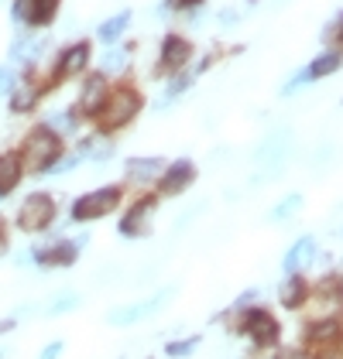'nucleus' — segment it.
I'll return each mask as SVG.
<instances>
[{
	"mask_svg": "<svg viewBox=\"0 0 343 359\" xmlns=\"http://www.w3.org/2000/svg\"><path fill=\"white\" fill-rule=\"evenodd\" d=\"M141 110V96L134 89H117V93H107V103L100 107V120L107 130H117L124 123H131Z\"/></svg>",
	"mask_w": 343,
	"mask_h": 359,
	"instance_id": "1",
	"label": "nucleus"
},
{
	"mask_svg": "<svg viewBox=\"0 0 343 359\" xmlns=\"http://www.w3.org/2000/svg\"><path fill=\"white\" fill-rule=\"evenodd\" d=\"M56 161H58V137L48 127L34 130V134L25 140V168H28V171H48Z\"/></svg>",
	"mask_w": 343,
	"mask_h": 359,
	"instance_id": "2",
	"label": "nucleus"
},
{
	"mask_svg": "<svg viewBox=\"0 0 343 359\" xmlns=\"http://www.w3.org/2000/svg\"><path fill=\"white\" fill-rule=\"evenodd\" d=\"M343 311V287L340 280L333 277H323L319 287L313 291V302H309V318L313 322H337V315Z\"/></svg>",
	"mask_w": 343,
	"mask_h": 359,
	"instance_id": "3",
	"label": "nucleus"
},
{
	"mask_svg": "<svg viewBox=\"0 0 343 359\" xmlns=\"http://www.w3.org/2000/svg\"><path fill=\"white\" fill-rule=\"evenodd\" d=\"M240 332H244V335H247L254 346L268 349V346H275V342H278L282 325H278V318H275L271 311H264V308H251V311H244Z\"/></svg>",
	"mask_w": 343,
	"mask_h": 359,
	"instance_id": "4",
	"label": "nucleus"
},
{
	"mask_svg": "<svg viewBox=\"0 0 343 359\" xmlns=\"http://www.w3.org/2000/svg\"><path fill=\"white\" fill-rule=\"evenodd\" d=\"M117 202H120V189H100V192H89L72 205V219H79V222L100 219V216L114 212Z\"/></svg>",
	"mask_w": 343,
	"mask_h": 359,
	"instance_id": "5",
	"label": "nucleus"
},
{
	"mask_svg": "<svg viewBox=\"0 0 343 359\" xmlns=\"http://www.w3.org/2000/svg\"><path fill=\"white\" fill-rule=\"evenodd\" d=\"M52 219H56V202H52V195H28L25 205H21V212H18V226L28 229V233L45 229Z\"/></svg>",
	"mask_w": 343,
	"mask_h": 359,
	"instance_id": "6",
	"label": "nucleus"
},
{
	"mask_svg": "<svg viewBox=\"0 0 343 359\" xmlns=\"http://www.w3.org/2000/svg\"><path fill=\"white\" fill-rule=\"evenodd\" d=\"M169 287L165 291H158L155 298H148V302H138V304H124V308H117V311H110L107 315V322L110 325H134V322H141L144 315H151L155 308H162V304L169 302Z\"/></svg>",
	"mask_w": 343,
	"mask_h": 359,
	"instance_id": "7",
	"label": "nucleus"
},
{
	"mask_svg": "<svg viewBox=\"0 0 343 359\" xmlns=\"http://www.w3.org/2000/svg\"><path fill=\"white\" fill-rule=\"evenodd\" d=\"M189 58H193V45H189L186 38L169 34V38L162 41V58H158V65H162L165 72H179Z\"/></svg>",
	"mask_w": 343,
	"mask_h": 359,
	"instance_id": "8",
	"label": "nucleus"
},
{
	"mask_svg": "<svg viewBox=\"0 0 343 359\" xmlns=\"http://www.w3.org/2000/svg\"><path fill=\"white\" fill-rule=\"evenodd\" d=\"M155 216V198H141L124 219H120V236L134 240V236H144L148 233V222Z\"/></svg>",
	"mask_w": 343,
	"mask_h": 359,
	"instance_id": "9",
	"label": "nucleus"
},
{
	"mask_svg": "<svg viewBox=\"0 0 343 359\" xmlns=\"http://www.w3.org/2000/svg\"><path fill=\"white\" fill-rule=\"evenodd\" d=\"M340 65H343V52H326V55L316 58L306 72H299V76L292 79V86H288V89H295V86H302V83H316V79H323V76L337 72Z\"/></svg>",
	"mask_w": 343,
	"mask_h": 359,
	"instance_id": "10",
	"label": "nucleus"
},
{
	"mask_svg": "<svg viewBox=\"0 0 343 359\" xmlns=\"http://www.w3.org/2000/svg\"><path fill=\"white\" fill-rule=\"evenodd\" d=\"M83 243L86 240H79V243H56L48 250H34V260L45 264V267H69V264H76V253H79Z\"/></svg>",
	"mask_w": 343,
	"mask_h": 359,
	"instance_id": "11",
	"label": "nucleus"
},
{
	"mask_svg": "<svg viewBox=\"0 0 343 359\" xmlns=\"http://www.w3.org/2000/svg\"><path fill=\"white\" fill-rule=\"evenodd\" d=\"M193 178H196V168H193V161H175V165L165 171V178H162V192H165V195L186 192V189L193 185Z\"/></svg>",
	"mask_w": 343,
	"mask_h": 359,
	"instance_id": "12",
	"label": "nucleus"
},
{
	"mask_svg": "<svg viewBox=\"0 0 343 359\" xmlns=\"http://www.w3.org/2000/svg\"><path fill=\"white\" fill-rule=\"evenodd\" d=\"M313 257H316V240L313 236H302L299 243H292V250H288L285 260H282V267H285V274H299Z\"/></svg>",
	"mask_w": 343,
	"mask_h": 359,
	"instance_id": "13",
	"label": "nucleus"
},
{
	"mask_svg": "<svg viewBox=\"0 0 343 359\" xmlns=\"http://www.w3.org/2000/svg\"><path fill=\"white\" fill-rule=\"evenodd\" d=\"M278 298H282L285 308H302V304L309 302V284H306V277L288 274V280L282 284V291H278Z\"/></svg>",
	"mask_w": 343,
	"mask_h": 359,
	"instance_id": "14",
	"label": "nucleus"
},
{
	"mask_svg": "<svg viewBox=\"0 0 343 359\" xmlns=\"http://www.w3.org/2000/svg\"><path fill=\"white\" fill-rule=\"evenodd\" d=\"M103 103H107V83H103V76H96V79H89V83H86L79 107H83L86 113H100Z\"/></svg>",
	"mask_w": 343,
	"mask_h": 359,
	"instance_id": "15",
	"label": "nucleus"
},
{
	"mask_svg": "<svg viewBox=\"0 0 343 359\" xmlns=\"http://www.w3.org/2000/svg\"><path fill=\"white\" fill-rule=\"evenodd\" d=\"M21 182V161L14 154H0V195L14 192Z\"/></svg>",
	"mask_w": 343,
	"mask_h": 359,
	"instance_id": "16",
	"label": "nucleus"
},
{
	"mask_svg": "<svg viewBox=\"0 0 343 359\" xmlns=\"http://www.w3.org/2000/svg\"><path fill=\"white\" fill-rule=\"evenodd\" d=\"M158 171H162V161H158V158H131V161H127V178H131V182H151Z\"/></svg>",
	"mask_w": 343,
	"mask_h": 359,
	"instance_id": "17",
	"label": "nucleus"
},
{
	"mask_svg": "<svg viewBox=\"0 0 343 359\" xmlns=\"http://www.w3.org/2000/svg\"><path fill=\"white\" fill-rule=\"evenodd\" d=\"M86 62H89V45H72L62 62H58V69H62V76H76V72H83Z\"/></svg>",
	"mask_w": 343,
	"mask_h": 359,
	"instance_id": "18",
	"label": "nucleus"
},
{
	"mask_svg": "<svg viewBox=\"0 0 343 359\" xmlns=\"http://www.w3.org/2000/svg\"><path fill=\"white\" fill-rule=\"evenodd\" d=\"M131 25V11H120L117 18H110V21H103L100 25V41H107V45H114L117 38L124 34V28Z\"/></svg>",
	"mask_w": 343,
	"mask_h": 359,
	"instance_id": "19",
	"label": "nucleus"
},
{
	"mask_svg": "<svg viewBox=\"0 0 343 359\" xmlns=\"http://www.w3.org/2000/svg\"><path fill=\"white\" fill-rule=\"evenodd\" d=\"M41 52V41L38 38H18L14 45H11V58L14 62H28V58H34Z\"/></svg>",
	"mask_w": 343,
	"mask_h": 359,
	"instance_id": "20",
	"label": "nucleus"
},
{
	"mask_svg": "<svg viewBox=\"0 0 343 359\" xmlns=\"http://www.w3.org/2000/svg\"><path fill=\"white\" fill-rule=\"evenodd\" d=\"M299 209H302V195H285V198H282V202L271 209V219H275V222H285V219H292Z\"/></svg>",
	"mask_w": 343,
	"mask_h": 359,
	"instance_id": "21",
	"label": "nucleus"
},
{
	"mask_svg": "<svg viewBox=\"0 0 343 359\" xmlns=\"http://www.w3.org/2000/svg\"><path fill=\"white\" fill-rule=\"evenodd\" d=\"M58 0H31V18L28 21H38V25H48L56 18Z\"/></svg>",
	"mask_w": 343,
	"mask_h": 359,
	"instance_id": "22",
	"label": "nucleus"
},
{
	"mask_svg": "<svg viewBox=\"0 0 343 359\" xmlns=\"http://www.w3.org/2000/svg\"><path fill=\"white\" fill-rule=\"evenodd\" d=\"M200 346V335H189V339H179V342H169L165 346V353H169L172 359H182V356H189L193 349Z\"/></svg>",
	"mask_w": 343,
	"mask_h": 359,
	"instance_id": "23",
	"label": "nucleus"
},
{
	"mask_svg": "<svg viewBox=\"0 0 343 359\" xmlns=\"http://www.w3.org/2000/svg\"><path fill=\"white\" fill-rule=\"evenodd\" d=\"M83 151H86V158H96V161H103V158H110V144L107 140H86L83 144Z\"/></svg>",
	"mask_w": 343,
	"mask_h": 359,
	"instance_id": "24",
	"label": "nucleus"
},
{
	"mask_svg": "<svg viewBox=\"0 0 343 359\" xmlns=\"http://www.w3.org/2000/svg\"><path fill=\"white\" fill-rule=\"evenodd\" d=\"M48 130H52V134H69V130H72V116H69V113H52V116H48Z\"/></svg>",
	"mask_w": 343,
	"mask_h": 359,
	"instance_id": "25",
	"label": "nucleus"
},
{
	"mask_svg": "<svg viewBox=\"0 0 343 359\" xmlns=\"http://www.w3.org/2000/svg\"><path fill=\"white\" fill-rule=\"evenodd\" d=\"M34 100H38V96H34V89H18V96L11 100V107H14L18 113H25V110L34 107Z\"/></svg>",
	"mask_w": 343,
	"mask_h": 359,
	"instance_id": "26",
	"label": "nucleus"
},
{
	"mask_svg": "<svg viewBox=\"0 0 343 359\" xmlns=\"http://www.w3.org/2000/svg\"><path fill=\"white\" fill-rule=\"evenodd\" d=\"M127 65V55L124 52H107L103 55V72H120Z\"/></svg>",
	"mask_w": 343,
	"mask_h": 359,
	"instance_id": "27",
	"label": "nucleus"
},
{
	"mask_svg": "<svg viewBox=\"0 0 343 359\" xmlns=\"http://www.w3.org/2000/svg\"><path fill=\"white\" fill-rule=\"evenodd\" d=\"M79 304V294H62V298H56V302L48 304V311L52 315H62V311H69V308H76Z\"/></svg>",
	"mask_w": 343,
	"mask_h": 359,
	"instance_id": "28",
	"label": "nucleus"
},
{
	"mask_svg": "<svg viewBox=\"0 0 343 359\" xmlns=\"http://www.w3.org/2000/svg\"><path fill=\"white\" fill-rule=\"evenodd\" d=\"M31 18V0H18L14 4V21H28Z\"/></svg>",
	"mask_w": 343,
	"mask_h": 359,
	"instance_id": "29",
	"label": "nucleus"
},
{
	"mask_svg": "<svg viewBox=\"0 0 343 359\" xmlns=\"http://www.w3.org/2000/svg\"><path fill=\"white\" fill-rule=\"evenodd\" d=\"M62 349H65V346L56 339V342H48V346L41 349V356H38V359H58V356H62Z\"/></svg>",
	"mask_w": 343,
	"mask_h": 359,
	"instance_id": "30",
	"label": "nucleus"
},
{
	"mask_svg": "<svg viewBox=\"0 0 343 359\" xmlns=\"http://www.w3.org/2000/svg\"><path fill=\"white\" fill-rule=\"evenodd\" d=\"M186 86H189V76H179V79H175V83L169 86V96H172V100H175V96H179V93H182Z\"/></svg>",
	"mask_w": 343,
	"mask_h": 359,
	"instance_id": "31",
	"label": "nucleus"
},
{
	"mask_svg": "<svg viewBox=\"0 0 343 359\" xmlns=\"http://www.w3.org/2000/svg\"><path fill=\"white\" fill-rule=\"evenodd\" d=\"M11 86H14V76H11V69H4V65H0V93H7Z\"/></svg>",
	"mask_w": 343,
	"mask_h": 359,
	"instance_id": "32",
	"label": "nucleus"
},
{
	"mask_svg": "<svg viewBox=\"0 0 343 359\" xmlns=\"http://www.w3.org/2000/svg\"><path fill=\"white\" fill-rule=\"evenodd\" d=\"M278 359H309V356H306L302 349H282V353H278Z\"/></svg>",
	"mask_w": 343,
	"mask_h": 359,
	"instance_id": "33",
	"label": "nucleus"
},
{
	"mask_svg": "<svg viewBox=\"0 0 343 359\" xmlns=\"http://www.w3.org/2000/svg\"><path fill=\"white\" fill-rule=\"evenodd\" d=\"M316 359H343V356L337 353V349H333V346H326V349H323V353H319Z\"/></svg>",
	"mask_w": 343,
	"mask_h": 359,
	"instance_id": "34",
	"label": "nucleus"
},
{
	"mask_svg": "<svg viewBox=\"0 0 343 359\" xmlns=\"http://www.w3.org/2000/svg\"><path fill=\"white\" fill-rule=\"evenodd\" d=\"M175 4H182V7H193V4H200V0H175Z\"/></svg>",
	"mask_w": 343,
	"mask_h": 359,
	"instance_id": "35",
	"label": "nucleus"
},
{
	"mask_svg": "<svg viewBox=\"0 0 343 359\" xmlns=\"http://www.w3.org/2000/svg\"><path fill=\"white\" fill-rule=\"evenodd\" d=\"M0 359H7V349H0Z\"/></svg>",
	"mask_w": 343,
	"mask_h": 359,
	"instance_id": "36",
	"label": "nucleus"
}]
</instances>
